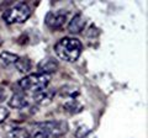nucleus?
I'll use <instances>...</instances> for the list:
<instances>
[{
	"instance_id": "1",
	"label": "nucleus",
	"mask_w": 148,
	"mask_h": 138,
	"mask_svg": "<svg viewBox=\"0 0 148 138\" xmlns=\"http://www.w3.org/2000/svg\"><path fill=\"white\" fill-rule=\"evenodd\" d=\"M83 49V44L78 38H72V37H64L59 40L54 46L56 54L62 59L69 63H73L78 61L80 57Z\"/></svg>"
},
{
	"instance_id": "2",
	"label": "nucleus",
	"mask_w": 148,
	"mask_h": 138,
	"mask_svg": "<svg viewBox=\"0 0 148 138\" xmlns=\"http://www.w3.org/2000/svg\"><path fill=\"white\" fill-rule=\"evenodd\" d=\"M49 80H51V75L37 73V74H30L25 78H22L18 81V85H20V88L22 90L35 94L47 88L49 84Z\"/></svg>"
},
{
	"instance_id": "3",
	"label": "nucleus",
	"mask_w": 148,
	"mask_h": 138,
	"mask_svg": "<svg viewBox=\"0 0 148 138\" xmlns=\"http://www.w3.org/2000/svg\"><path fill=\"white\" fill-rule=\"evenodd\" d=\"M31 16V10L29 5H26L24 3L16 4L15 6H12L10 9L3 14V19L6 24H22L29 20V17Z\"/></svg>"
},
{
	"instance_id": "4",
	"label": "nucleus",
	"mask_w": 148,
	"mask_h": 138,
	"mask_svg": "<svg viewBox=\"0 0 148 138\" xmlns=\"http://www.w3.org/2000/svg\"><path fill=\"white\" fill-rule=\"evenodd\" d=\"M36 127L45 132L48 138H61L68 131V123L63 120H53V121L37 123Z\"/></svg>"
},
{
	"instance_id": "5",
	"label": "nucleus",
	"mask_w": 148,
	"mask_h": 138,
	"mask_svg": "<svg viewBox=\"0 0 148 138\" xmlns=\"http://www.w3.org/2000/svg\"><path fill=\"white\" fill-rule=\"evenodd\" d=\"M67 20V14L62 12V11H49L47 15H46L45 22L49 29L52 30H58L64 25V22Z\"/></svg>"
},
{
	"instance_id": "6",
	"label": "nucleus",
	"mask_w": 148,
	"mask_h": 138,
	"mask_svg": "<svg viewBox=\"0 0 148 138\" xmlns=\"http://www.w3.org/2000/svg\"><path fill=\"white\" fill-rule=\"evenodd\" d=\"M56 95V90L54 89H43L38 91V93H35L34 94V100L35 102H37L38 105H48L52 102V100Z\"/></svg>"
},
{
	"instance_id": "7",
	"label": "nucleus",
	"mask_w": 148,
	"mask_h": 138,
	"mask_svg": "<svg viewBox=\"0 0 148 138\" xmlns=\"http://www.w3.org/2000/svg\"><path fill=\"white\" fill-rule=\"evenodd\" d=\"M84 27H85V19L83 17L82 14H78V15H75L69 21L68 31L71 33H79V32L84 30Z\"/></svg>"
},
{
	"instance_id": "8",
	"label": "nucleus",
	"mask_w": 148,
	"mask_h": 138,
	"mask_svg": "<svg viewBox=\"0 0 148 138\" xmlns=\"http://www.w3.org/2000/svg\"><path fill=\"white\" fill-rule=\"evenodd\" d=\"M9 105H10V107H12V109L21 110V109H25L27 105H29V100H27L26 95L21 94V93H16L9 100Z\"/></svg>"
},
{
	"instance_id": "9",
	"label": "nucleus",
	"mask_w": 148,
	"mask_h": 138,
	"mask_svg": "<svg viewBox=\"0 0 148 138\" xmlns=\"http://www.w3.org/2000/svg\"><path fill=\"white\" fill-rule=\"evenodd\" d=\"M57 68H58V64L56 61H53V59H43V61H41L38 64V70L41 74L51 75V73L56 72Z\"/></svg>"
},
{
	"instance_id": "10",
	"label": "nucleus",
	"mask_w": 148,
	"mask_h": 138,
	"mask_svg": "<svg viewBox=\"0 0 148 138\" xmlns=\"http://www.w3.org/2000/svg\"><path fill=\"white\" fill-rule=\"evenodd\" d=\"M18 56L11 52H3L0 53V68H8L11 64H15Z\"/></svg>"
},
{
	"instance_id": "11",
	"label": "nucleus",
	"mask_w": 148,
	"mask_h": 138,
	"mask_svg": "<svg viewBox=\"0 0 148 138\" xmlns=\"http://www.w3.org/2000/svg\"><path fill=\"white\" fill-rule=\"evenodd\" d=\"M64 109L71 113H79L83 110V105L77 99H68L64 102Z\"/></svg>"
},
{
	"instance_id": "12",
	"label": "nucleus",
	"mask_w": 148,
	"mask_h": 138,
	"mask_svg": "<svg viewBox=\"0 0 148 138\" xmlns=\"http://www.w3.org/2000/svg\"><path fill=\"white\" fill-rule=\"evenodd\" d=\"M15 67L20 73H29L31 70L32 64H31V61L29 58H25V57L20 58L18 57L17 61L15 62Z\"/></svg>"
},
{
	"instance_id": "13",
	"label": "nucleus",
	"mask_w": 148,
	"mask_h": 138,
	"mask_svg": "<svg viewBox=\"0 0 148 138\" xmlns=\"http://www.w3.org/2000/svg\"><path fill=\"white\" fill-rule=\"evenodd\" d=\"M29 133L24 128H14L10 132H8V138H27Z\"/></svg>"
},
{
	"instance_id": "14",
	"label": "nucleus",
	"mask_w": 148,
	"mask_h": 138,
	"mask_svg": "<svg viewBox=\"0 0 148 138\" xmlns=\"http://www.w3.org/2000/svg\"><path fill=\"white\" fill-rule=\"evenodd\" d=\"M89 132H90V130L86 126H80L75 131V137L77 138H85L88 135H89Z\"/></svg>"
},
{
	"instance_id": "15",
	"label": "nucleus",
	"mask_w": 148,
	"mask_h": 138,
	"mask_svg": "<svg viewBox=\"0 0 148 138\" xmlns=\"http://www.w3.org/2000/svg\"><path fill=\"white\" fill-rule=\"evenodd\" d=\"M27 138H48V137L46 136V133L41 131L38 127H36V126H35V130L30 133Z\"/></svg>"
},
{
	"instance_id": "16",
	"label": "nucleus",
	"mask_w": 148,
	"mask_h": 138,
	"mask_svg": "<svg viewBox=\"0 0 148 138\" xmlns=\"http://www.w3.org/2000/svg\"><path fill=\"white\" fill-rule=\"evenodd\" d=\"M9 110L4 106H0V123H3L5 120L9 117Z\"/></svg>"
},
{
	"instance_id": "17",
	"label": "nucleus",
	"mask_w": 148,
	"mask_h": 138,
	"mask_svg": "<svg viewBox=\"0 0 148 138\" xmlns=\"http://www.w3.org/2000/svg\"><path fill=\"white\" fill-rule=\"evenodd\" d=\"M5 99H6V91L0 88V102H1V101H4Z\"/></svg>"
}]
</instances>
